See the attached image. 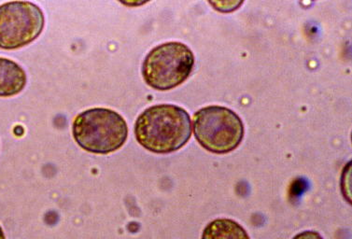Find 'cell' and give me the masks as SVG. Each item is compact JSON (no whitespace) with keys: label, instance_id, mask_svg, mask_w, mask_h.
Listing matches in <instances>:
<instances>
[{"label":"cell","instance_id":"cell-1","mask_svg":"<svg viewBox=\"0 0 352 239\" xmlns=\"http://www.w3.org/2000/svg\"><path fill=\"white\" fill-rule=\"evenodd\" d=\"M137 141L148 152L166 155L184 147L192 136V120L181 106L160 104L146 109L135 123Z\"/></svg>","mask_w":352,"mask_h":239},{"label":"cell","instance_id":"cell-2","mask_svg":"<svg viewBox=\"0 0 352 239\" xmlns=\"http://www.w3.org/2000/svg\"><path fill=\"white\" fill-rule=\"evenodd\" d=\"M72 134L82 149L95 155H109L124 146L129 126L124 117L111 109L94 108L74 119Z\"/></svg>","mask_w":352,"mask_h":239},{"label":"cell","instance_id":"cell-3","mask_svg":"<svg viewBox=\"0 0 352 239\" xmlns=\"http://www.w3.org/2000/svg\"><path fill=\"white\" fill-rule=\"evenodd\" d=\"M194 66L191 49L179 41H170L156 46L147 54L142 64V77L153 89L169 91L182 84Z\"/></svg>","mask_w":352,"mask_h":239},{"label":"cell","instance_id":"cell-4","mask_svg":"<svg viewBox=\"0 0 352 239\" xmlns=\"http://www.w3.org/2000/svg\"><path fill=\"white\" fill-rule=\"evenodd\" d=\"M241 117L226 106H208L194 115V134L208 152L226 155L241 145L244 137Z\"/></svg>","mask_w":352,"mask_h":239},{"label":"cell","instance_id":"cell-5","mask_svg":"<svg viewBox=\"0 0 352 239\" xmlns=\"http://www.w3.org/2000/svg\"><path fill=\"white\" fill-rule=\"evenodd\" d=\"M45 17L38 5L10 1L0 5V49L17 50L40 37Z\"/></svg>","mask_w":352,"mask_h":239},{"label":"cell","instance_id":"cell-6","mask_svg":"<svg viewBox=\"0 0 352 239\" xmlns=\"http://www.w3.org/2000/svg\"><path fill=\"white\" fill-rule=\"evenodd\" d=\"M27 82V73L19 64L0 57V98L18 95L25 89Z\"/></svg>","mask_w":352,"mask_h":239},{"label":"cell","instance_id":"cell-7","mask_svg":"<svg viewBox=\"0 0 352 239\" xmlns=\"http://www.w3.org/2000/svg\"><path fill=\"white\" fill-rule=\"evenodd\" d=\"M201 239H250L247 231L236 220L217 219L206 226Z\"/></svg>","mask_w":352,"mask_h":239},{"label":"cell","instance_id":"cell-8","mask_svg":"<svg viewBox=\"0 0 352 239\" xmlns=\"http://www.w3.org/2000/svg\"><path fill=\"white\" fill-rule=\"evenodd\" d=\"M243 2L239 1H218V2H210V4L212 5L216 10H221L223 8H226L223 10L224 12H232V10H236L237 8L241 6Z\"/></svg>","mask_w":352,"mask_h":239},{"label":"cell","instance_id":"cell-9","mask_svg":"<svg viewBox=\"0 0 352 239\" xmlns=\"http://www.w3.org/2000/svg\"><path fill=\"white\" fill-rule=\"evenodd\" d=\"M293 239H323V238L316 231H304L294 236Z\"/></svg>","mask_w":352,"mask_h":239},{"label":"cell","instance_id":"cell-10","mask_svg":"<svg viewBox=\"0 0 352 239\" xmlns=\"http://www.w3.org/2000/svg\"><path fill=\"white\" fill-rule=\"evenodd\" d=\"M0 239H6V236H5V234L3 232V229L1 228V226H0Z\"/></svg>","mask_w":352,"mask_h":239}]
</instances>
